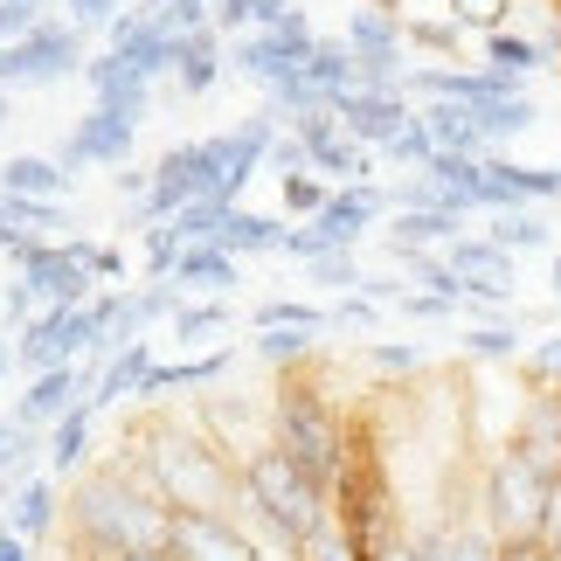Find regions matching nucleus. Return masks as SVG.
Masks as SVG:
<instances>
[{
    "instance_id": "nucleus-56",
    "label": "nucleus",
    "mask_w": 561,
    "mask_h": 561,
    "mask_svg": "<svg viewBox=\"0 0 561 561\" xmlns=\"http://www.w3.org/2000/svg\"><path fill=\"white\" fill-rule=\"evenodd\" d=\"M500 561H548L541 541H500Z\"/></svg>"
},
{
    "instance_id": "nucleus-41",
    "label": "nucleus",
    "mask_w": 561,
    "mask_h": 561,
    "mask_svg": "<svg viewBox=\"0 0 561 561\" xmlns=\"http://www.w3.org/2000/svg\"><path fill=\"white\" fill-rule=\"evenodd\" d=\"M139 250H146V277H174V264H181L187 243H181L174 222H146V243Z\"/></svg>"
},
{
    "instance_id": "nucleus-46",
    "label": "nucleus",
    "mask_w": 561,
    "mask_h": 561,
    "mask_svg": "<svg viewBox=\"0 0 561 561\" xmlns=\"http://www.w3.org/2000/svg\"><path fill=\"white\" fill-rule=\"evenodd\" d=\"M306 271L319 277V285H340V291H360V277H368V271L354 264V250H327V256H312Z\"/></svg>"
},
{
    "instance_id": "nucleus-7",
    "label": "nucleus",
    "mask_w": 561,
    "mask_h": 561,
    "mask_svg": "<svg viewBox=\"0 0 561 561\" xmlns=\"http://www.w3.org/2000/svg\"><path fill=\"white\" fill-rule=\"evenodd\" d=\"M98 347V327L83 306H42L14 340V368L21 375H49V368H77V354Z\"/></svg>"
},
{
    "instance_id": "nucleus-26",
    "label": "nucleus",
    "mask_w": 561,
    "mask_h": 561,
    "mask_svg": "<svg viewBox=\"0 0 561 561\" xmlns=\"http://www.w3.org/2000/svg\"><path fill=\"white\" fill-rule=\"evenodd\" d=\"M229 368H236V354H229V347L194 354V360H153V375H146L139 402H160V396H174V388H215Z\"/></svg>"
},
{
    "instance_id": "nucleus-44",
    "label": "nucleus",
    "mask_w": 561,
    "mask_h": 561,
    "mask_svg": "<svg viewBox=\"0 0 561 561\" xmlns=\"http://www.w3.org/2000/svg\"><path fill=\"white\" fill-rule=\"evenodd\" d=\"M298 561H368V554H360V548L347 541V527H340V520H327V527H319L306 548H298Z\"/></svg>"
},
{
    "instance_id": "nucleus-39",
    "label": "nucleus",
    "mask_w": 561,
    "mask_h": 561,
    "mask_svg": "<svg viewBox=\"0 0 561 561\" xmlns=\"http://www.w3.org/2000/svg\"><path fill=\"white\" fill-rule=\"evenodd\" d=\"M215 333H229V298H181V312H174V340H215Z\"/></svg>"
},
{
    "instance_id": "nucleus-12",
    "label": "nucleus",
    "mask_w": 561,
    "mask_h": 561,
    "mask_svg": "<svg viewBox=\"0 0 561 561\" xmlns=\"http://www.w3.org/2000/svg\"><path fill=\"white\" fill-rule=\"evenodd\" d=\"M133 139H139V118H125V112H104V104H91L70 133H62V146H56V160L70 167H125L133 160Z\"/></svg>"
},
{
    "instance_id": "nucleus-45",
    "label": "nucleus",
    "mask_w": 561,
    "mask_h": 561,
    "mask_svg": "<svg viewBox=\"0 0 561 561\" xmlns=\"http://www.w3.org/2000/svg\"><path fill=\"white\" fill-rule=\"evenodd\" d=\"M42 21H49V0H0V49L21 42L28 28H42Z\"/></svg>"
},
{
    "instance_id": "nucleus-23",
    "label": "nucleus",
    "mask_w": 561,
    "mask_h": 561,
    "mask_svg": "<svg viewBox=\"0 0 561 561\" xmlns=\"http://www.w3.org/2000/svg\"><path fill=\"white\" fill-rule=\"evenodd\" d=\"M222 70H229V42L215 35V28L187 35L181 49H174V91L181 98H208L215 83H222Z\"/></svg>"
},
{
    "instance_id": "nucleus-58",
    "label": "nucleus",
    "mask_w": 561,
    "mask_h": 561,
    "mask_svg": "<svg viewBox=\"0 0 561 561\" xmlns=\"http://www.w3.org/2000/svg\"><path fill=\"white\" fill-rule=\"evenodd\" d=\"M8 375H14V340L0 333V381H8Z\"/></svg>"
},
{
    "instance_id": "nucleus-11",
    "label": "nucleus",
    "mask_w": 561,
    "mask_h": 561,
    "mask_svg": "<svg viewBox=\"0 0 561 561\" xmlns=\"http://www.w3.org/2000/svg\"><path fill=\"white\" fill-rule=\"evenodd\" d=\"M444 264L458 271L471 312H506L513 306V256L492 243V236H458V243L444 250Z\"/></svg>"
},
{
    "instance_id": "nucleus-21",
    "label": "nucleus",
    "mask_w": 561,
    "mask_h": 561,
    "mask_svg": "<svg viewBox=\"0 0 561 561\" xmlns=\"http://www.w3.org/2000/svg\"><path fill=\"white\" fill-rule=\"evenodd\" d=\"M416 118H423V133H430V146H437V153H465V160H485V153H492L471 104L430 98V104H416Z\"/></svg>"
},
{
    "instance_id": "nucleus-22",
    "label": "nucleus",
    "mask_w": 561,
    "mask_h": 561,
    "mask_svg": "<svg viewBox=\"0 0 561 561\" xmlns=\"http://www.w3.org/2000/svg\"><path fill=\"white\" fill-rule=\"evenodd\" d=\"M77 174L56 153H14L0 167V194H28V202H70Z\"/></svg>"
},
{
    "instance_id": "nucleus-1",
    "label": "nucleus",
    "mask_w": 561,
    "mask_h": 561,
    "mask_svg": "<svg viewBox=\"0 0 561 561\" xmlns=\"http://www.w3.org/2000/svg\"><path fill=\"white\" fill-rule=\"evenodd\" d=\"M167 527H174V506L125 450L112 465L77 471V485L62 492V527L49 541V561H125L139 548H167Z\"/></svg>"
},
{
    "instance_id": "nucleus-59",
    "label": "nucleus",
    "mask_w": 561,
    "mask_h": 561,
    "mask_svg": "<svg viewBox=\"0 0 561 561\" xmlns=\"http://www.w3.org/2000/svg\"><path fill=\"white\" fill-rule=\"evenodd\" d=\"M125 561H181L174 548H139V554H125Z\"/></svg>"
},
{
    "instance_id": "nucleus-50",
    "label": "nucleus",
    "mask_w": 561,
    "mask_h": 561,
    "mask_svg": "<svg viewBox=\"0 0 561 561\" xmlns=\"http://www.w3.org/2000/svg\"><path fill=\"white\" fill-rule=\"evenodd\" d=\"M327 319H333V327H360V333H368L375 319H381V306H375V298H360V291H347L340 306H327Z\"/></svg>"
},
{
    "instance_id": "nucleus-51",
    "label": "nucleus",
    "mask_w": 561,
    "mask_h": 561,
    "mask_svg": "<svg viewBox=\"0 0 561 561\" xmlns=\"http://www.w3.org/2000/svg\"><path fill=\"white\" fill-rule=\"evenodd\" d=\"M83 271H91V285H118V277H125V256L112 243H83Z\"/></svg>"
},
{
    "instance_id": "nucleus-16",
    "label": "nucleus",
    "mask_w": 561,
    "mask_h": 561,
    "mask_svg": "<svg viewBox=\"0 0 561 561\" xmlns=\"http://www.w3.org/2000/svg\"><path fill=\"white\" fill-rule=\"evenodd\" d=\"M83 83H91V104H104V112H125L139 125H146V112H153V83H146L118 49H98L91 62H83Z\"/></svg>"
},
{
    "instance_id": "nucleus-34",
    "label": "nucleus",
    "mask_w": 561,
    "mask_h": 561,
    "mask_svg": "<svg viewBox=\"0 0 561 561\" xmlns=\"http://www.w3.org/2000/svg\"><path fill=\"white\" fill-rule=\"evenodd\" d=\"M256 360L277 375H291V368H312L319 360V333H285V327H271V333H256Z\"/></svg>"
},
{
    "instance_id": "nucleus-47",
    "label": "nucleus",
    "mask_w": 561,
    "mask_h": 561,
    "mask_svg": "<svg viewBox=\"0 0 561 561\" xmlns=\"http://www.w3.org/2000/svg\"><path fill=\"white\" fill-rule=\"evenodd\" d=\"M56 8H62V21H70V28L91 35V28H112V21L125 14V0H56Z\"/></svg>"
},
{
    "instance_id": "nucleus-32",
    "label": "nucleus",
    "mask_w": 561,
    "mask_h": 561,
    "mask_svg": "<svg viewBox=\"0 0 561 561\" xmlns=\"http://www.w3.org/2000/svg\"><path fill=\"white\" fill-rule=\"evenodd\" d=\"M471 112H479V133H485V146L500 153L506 139H520L527 125H534V98L520 91V98H492V104H471Z\"/></svg>"
},
{
    "instance_id": "nucleus-30",
    "label": "nucleus",
    "mask_w": 561,
    "mask_h": 561,
    "mask_svg": "<svg viewBox=\"0 0 561 561\" xmlns=\"http://www.w3.org/2000/svg\"><path fill=\"white\" fill-rule=\"evenodd\" d=\"M298 70H306L327 98H340V91H354V83H360V77H354V49H347V35H319V42H312V56L298 62Z\"/></svg>"
},
{
    "instance_id": "nucleus-48",
    "label": "nucleus",
    "mask_w": 561,
    "mask_h": 561,
    "mask_svg": "<svg viewBox=\"0 0 561 561\" xmlns=\"http://www.w3.org/2000/svg\"><path fill=\"white\" fill-rule=\"evenodd\" d=\"M450 14H458L465 28H479V35H492V28H506L513 0H450Z\"/></svg>"
},
{
    "instance_id": "nucleus-54",
    "label": "nucleus",
    "mask_w": 561,
    "mask_h": 561,
    "mask_svg": "<svg viewBox=\"0 0 561 561\" xmlns=\"http://www.w3.org/2000/svg\"><path fill=\"white\" fill-rule=\"evenodd\" d=\"M264 167H277V174H298V167H306V146H298V133H277Z\"/></svg>"
},
{
    "instance_id": "nucleus-61",
    "label": "nucleus",
    "mask_w": 561,
    "mask_h": 561,
    "mask_svg": "<svg viewBox=\"0 0 561 561\" xmlns=\"http://www.w3.org/2000/svg\"><path fill=\"white\" fill-rule=\"evenodd\" d=\"M133 8H139V14H160V8H167V0H133Z\"/></svg>"
},
{
    "instance_id": "nucleus-27",
    "label": "nucleus",
    "mask_w": 561,
    "mask_h": 561,
    "mask_svg": "<svg viewBox=\"0 0 561 561\" xmlns=\"http://www.w3.org/2000/svg\"><path fill=\"white\" fill-rule=\"evenodd\" d=\"M174 285H181V291L229 298L236 285H243V264H236L229 250H215V243H194V250H181V264H174Z\"/></svg>"
},
{
    "instance_id": "nucleus-55",
    "label": "nucleus",
    "mask_w": 561,
    "mask_h": 561,
    "mask_svg": "<svg viewBox=\"0 0 561 561\" xmlns=\"http://www.w3.org/2000/svg\"><path fill=\"white\" fill-rule=\"evenodd\" d=\"M0 561H35V548L21 541V534H14L8 520H0Z\"/></svg>"
},
{
    "instance_id": "nucleus-17",
    "label": "nucleus",
    "mask_w": 561,
    "mask_h": 561,
    "mask_svg": "<svg viewBox=\"0 0 561 561\" xmlns=\"http://www.w3.org/2000/svg\"><path fill=\"white\" fill-rule=\"evenodd\" d=\"M28 548H49L56 541V527H62V485L49 479V471H35V479H21L8 485V513H0Z\"/></svg>"
},
{
    "instance_id": "nucleus-52",
    "label": "nucleus",
    "mask_w": 561,
    "mask_h": 561,
    "mask_svg": "<svg viewBox=\"0 0 561 561\" xmlns=\"http://www.w3.org/2000/svg\"><path fill=\"white\" fill-rule=\"evenodd\" d=\"M396 306H402V319H430V327H437V319H450V312H458V306H450V298H437V291H402Z\"/></svg>"
},
{
    "instance_id": "nucleus-38",
    "label": "nucleus",
    "mask_w": 561,
    "mask_h": 561,
    "mask_svg": "<svg viewBox=\"0 0 561 561\" xmlns=\"http://www.w3.org/2000/svg\"><path fill=\"white\" fill-rule=\"evenodd\" d=\"M444 561H500V541L485 534L479 513H458V520L444 527Z\"/></svg>"
},
{
    "instance_id": "nucleus-29",
    "label": "nucleus",
    "mask_w": 561,
    "mask_h": 561,
    "mask_svg": "<svg viewBox=\"0 0 561 561\" xmlns=\"http://www.w3.org/2000/svg\"><path fill=\"white\" fill-rule=\"evenodd\" d=\"M465 21L458 14H402V42H409V49H430V56H444V62H458L465 56Z\"/></svg>"
},
{
    "instance_id": "nucleus-3",
    "label": "nucleus",
    "mask_w": 561,
    "mask_h": 561,
    "mask_svg": "<svg viewBox=\"0 0 561 561\" xmlns=\"http://www.w3.org/2000/svg\"><path fill=\"white\" fill-rule=\"evenodd\" d=\"M118 450H133L139 471L153 479V492L174 513H236V458L194 423H153L139 430V444L125 437Z\"/></svg>"
},
{
    "instance_id": "nucleus-31",
    "label": "nucleus",
    "mask_w": 561,
    "mask_h": 561,
    "mask_svg": "<svg viewBox=\"0 0 561 561\" xmlns=\"http://www.w3.org/2000/svg\"><path fill=\"white\" fill-rule=\"evenodd\" d=\"M479 49H485V70H506V77L548 70V49H541V35H513V28H492V35H479Z\"/></svg>"
},
{
    "instance_id": "nucleus-35",
    "label": "nucleus",
    "mask_w": 561,
    "mask_h": 561,
    "mask_svg": "<svg viewBox=\"0 0 561 561\" xmlns=\"http://www.w3.org/2000/svg\"><path fill=\"white\" fill-rule=\"evenodd\" d=\"M229 208H236V202H222V194H202V202H187L181 215H167V222H174V229H181V243L194 250V243H215V236H222Z\"/></svg>"
},
{
    "instance_id": "nucleus-10",
    "label": "nucleus",
    "mask_w": 561,
    "mask_h": 561,
    "mask_svg": "<svg viewBox=\"0 0 561 561\" xmlns=\"http://www.w3.org/2000/svg\"><path fill=\"white\" fill-rule=\"evenodd\" d=\"M167 548H174L181 561H264L271 554L236 513H174Z\"/></svg>"
},
{
    "instance_id": "nucleus-18",
    "label": "nucleus",
    "mask_w": 561,
    "mask_h": 561,
    "mask_svg": "<svg viewBox=\"0 0 561 561\" xmlns=\"http://www.w3.org/2000/svg\"><path fill=\"white\" fill-rule=\"evenodd\" d=\"M91 423H98V409H91V396H83L70 416H56L49 430H42V471H49V479H77V471L98 465L91 458Z\"/></svg>"
},
{
    "instance_id": "nucleus-36",
    "label": "nucleus",
    "mask_w": 561,
    "mask_h": 561,
    "mask_svg": "<svg viewBox=\"0 0 561 561\" xmlns=\"http://www.w3.org/2000/svg\"><path fill=\"white\" fill-rule=\"evenodd\" d=\"M271 327H285V333H327L333 319H327V306H306V298H271V306H256V333H271Z\"/></svg>"
},
{
    "instance_id": "nucleus-14",
    "label": "nucleus",
    "mask_w": 561,
    "mask_h": 561,
    "mask_svg": "<svg viewBox=\"0 0 561 561\" xmlns=\"http://www.w3.org/2000/svg\"><path fill=\"white\" fill-rule=\"evenodd\" d=\"M104 49H118L125 62H133V70L146 77V83H160V77H174V49L181 42L160 28L153 14H139V8H125L112 28H104Z\"/></svg>"
},
{
    "instance_id": "nucleus-4",
    "label": "nucleus",
    "mask_w": 561,
    "mask_h": 561,
    "mask_svg": "<svg viewBox=\"0 0 561 561\" xmlns=\"http://www.w3.org/2000/svg\"><path fill=\"white\" fill-rule=\"evenodd\" d=\"M271 444L291 450L298 471H312V479L333 492L340 471H347V450H354V416L333 402V388L312 368H291L271 388Z\"/></svg>"
},
{
    "instance_id": "nucleus-63",
    "label": "nucleus",
    "mask_w": 561,
    "mask_h": 561,
    "mask_svg": "<svg viewBox=\"0 0 561 561\" xmlns=\"http://www.w3.org/2000/svg\"><path fill=\"white\" fill-rule=\"evenodd\" d=\"M554 298H561V256H554Z\"/></svg>"
},
{
    "instance_id": "nucleus-19",
    "label": "nucleus",
    "mask_w": 561,
    "mask_h": 561,
    "mask_svg": "<svg viewBox=\"0 0 561 561\" xmlns=\"http://www.w3.org/2000/svg\"><path fill=\"white\" fill-rule=\"evenodd\" d=\"M77 402H83V375L77 368H49V375H28V388H21V402L8 409V416L21 430H49L56 416H70Z\"/></svg>"
},
{
    "instance_id": "nucleus-53",
    "label": "nucleus",
    "mask_w": 561,
    "mask_h": 561,
    "mask_svg": "<svg viewBox=\"0 0 561 561\" xmlns=\"http://www.w3.org/2000/svg\"><path fill=\"white\" fill-rule=\"evenodd\" d=\"M534 541H541L548 561H561V479H554V492H548V513H541V534H534Z\"/></svg>"
},
{
    "instance_id": "nucleus-43",
    "label": "nucleus",
    "mask_w": 561,
    "mask_h": 561,
    "mask_svg": "<svg viewBox=\"0 0 561 561\" xmlns=\"http://www.w3.org/2000/svg\"><path fill=\"white\" fill-rule=\"evenodd\" d=\"M174 42H187V35H202V28H215V0H167V8L153 14Z\"/></svg>"
},
{
    "instance_id": "nucleus-60",
    "label": "nucleus",
    "mask_w": 561,
    "mask_h": 561,
    "mask_svg": "<svg viewBox=\"0 0 561 561\" xmlns=\"http://www.w3.org/2000/svg\"><path fill=\"white\" fill-rule=\"evenodd\" d=\"M14 118V91H8V83H0V125H8Z\"/></svg>"
},
{
    "instance_id": "nucleus-37",
    "label": "nucleus",
    "mask_w": 561,
    "mask_h": 561,
    "mask_svg": "<svg viewBox=\"0 0 561 561\" xmlns=\"http://www.w3.org/2000/svg\"><path fill=\"white\" fill-rule=\"evenodd\" d=\"M277 194H285V215L312 222V215L333 202V181H327V174H312V167H298V174H277Z\"/></svg>"
},
{
    "instance_id": "nucleus-15",
    "label": "nucleus",
    "mask_w": 561,
    "mask_h": 561,
    "mask_svg": "<svg viewBox=\"0 0 561 561\" xmlns=\"http://www.w3.org/2000/svg\"><path fill=\"white\" fill-rule=\"evenodd\" d=\"M381 208H388V194H381L375 181H360V187H333V202L312 215V229H319V243H327V250H354L360 236L381 222Z\"/></svg>"
},
{
    "instance_id": "nucleus-13",
    "label": "nucleus",
    "mask_w": 561,
    "mask_h": 561,
    "mask_svg": "<svg viewBox=\"0 0 561 561\" xmlns=\"http://www.w3.org/2000/svg\"><path fill=\"white\" fill-rule=\"evenodd\" d=\"M333 118L347 125V133L368 146V153H381V146L396 139L409 118H416V104H409V91H360V83H354V91L333 98Z\"/></svg>"
},
{
    "instance_id": "nucleus-49",
    "label": "nucleus",
    "mask_w": 561,
    "mask_h": 561,
    "mask_svg": "<svg viewBox=\"0 0 561 561\" xmlns=\"http://www.w3.org/2000/svg\"><path fill=\"white\" fill-rule=\"evenodd\" d=\"M368 368H375V375H416V368H423V347H396V340H375V347H368Z\"/></svg>"
},
{
    "instance_id": "nucleus-40",
    "label": "nucleus",
    "mask_w": 561,
    "mask_h": 561,
    "mask_svg": "<svg viewBox=\"0 0 561 561\" xmlns=\"http://www.w3.org/2000/svg\"><path fill=\"white\" fill-rule=\"evenodd\" d=\"M375 160H396V167H409V174H423V167L437 160V146H430V133H423V118H409L402 133H396V139H388L381 153H375Z\"/></svg>"
},
{
    "instance_id": "nucleus-42",
    "label": "nucleus",
    "mask_w": 561,
    "mask_h": 561,
    "mask_svg": "<svg viewBox=\"0 0 561 561\" xmlns=\"http://www.w3.org/2000/svg\"><path fill=\"white\" fill-rule=\"evenodd\" d=\"M465 354L471 360H513V354H520V333H513L506 319H485V327L465 333Z\"/></svg>"
},
{
    "instance_id": "nucleus-2",
    "label": "nucleus",
    "mask_w": 561,
    "mask_h": 561,
    "mask_svg": "<svg viewBox=\"0 0 561 561\" xmlns=\"http://www.w3.org/2000/svg\"><path fill=\"white\" fill-rule=\"evenodd\" d=\"M236 520H243L271 554H298L333 520V492L319 485L312 471H298L291 450L256 437L243 458H236Z\"/></svg>"
},
{
    "instance_id": "nucleus-25",
    "label": "nucleus",
    "mask_w": 561,
    "mask_h": 561,
    "mask_svg": "<svg viewBox=\"0 0 561 561\" xmlns=\"http://www.w3.org/2000/svg\"><path fill=\"white\" fill-rule=\"evenodd\" d=\"M146 375H153V340H133V347H118V354L98 368V381H91V409L133 402L139 388H146Z\"/></svg>"
},
{
    "instance_id": "nucleus-9",
    "label": "nucleus",
    "mask_w": 561,
    "mask_h": 561,
    "mask_svg": "<svg viewBox=\"0 0 561 561\" xmlns=\"http://www.w3.org/2000/svg\"><path fill=\"white\" fill-rule=\"evenodd\" d=\"M14 277L35 291V306H83L98 291L83 271V243H28L14 256Z\"/></svg>"
},
{
    "instance_id": "nucleus-28",
    "label": "nucleus",
    "mask_w": 561,
    "mask_h": 561,
    "mask_svg": "<svg viewBox=\"0 0 561 561\" xmlns=\"http://www.w3.org/2000/svg\"><path fill=\"white\" fill-rule=\"evenodd\" d=\"M215 250H229L236 264H243V256H277V250H285V222H277V215L229 208V222H222V236H215Z\"/></svg>"
},
{
    "instance_id": "nucleus-6",
    "label": "nucleus",
    "mask_w": 561,
    "mask_h": 561,
    "mask_svg": "<svg viewBox=\"0 0 561 561\" xmlns=\"http://www.w3.org/2000/svg\"><path fill=\"white\" fill-rule=\"evenodd\" d=\"M83 28H70V21H42V28H28L21 42H8L0 49V83L8 91H49V83H62V77H77L83 70Z\"/></svg>"
},
{
    "instance_id": "nucleus-62",
    "label": "nucleus",
    "mask_w": 561,
    "mask_h": 561,
    "mask_svg": "<svg viewBox=\"0 0 561 561\" xmlns=\"http://www.w3.org/2000/svg\"><path fill=\"white\" fill-rule=\"evenodd\" d=\"M368 8H388V14H402V0H368Z\"/></svg>"
},
{
    "instance_id": "nucleus-57",
    "label": "nucleus",
    "mask_w": 561,
    "mask_h": 561,
    "mask_svg": "<svg viewBox=\"0 0 561 561\" xmlns=\"http://www.w3.org/2000/svg\"><path fill=\"white\" fill-rule=\"evenodd\" d=\"M146 181H153V174H139V167H133V174H118V194H125V202H146Z\"/></svg>"
},
{
    "instance_id": "nucleus-33",
    "label": "nucleus",
    "mask_w": 561,
    "mask_h": 561,
    "mask_svg": "<svg viewBox=\"0 0 561 561\" xmlns=\"http://www.w3.org/2000/svg\"><path fill=\"white\" fill-rule=\"evenodd\" d=\"M492 243H500L506 256L513 250H548L554 243V229H548V215H534V208H500V215H492Z\"/></svg>"
},
{
    "instance_id": "nucleus-20",
    "label": "nucleus",
    "mask_w": 561,
    "mask_h": 561,
    "mask_svg": "<svg viewBox=\"0 0 561 561\" xmlns=\"http://www.w3.org/2000/svg\"><path fill=\"white\" fill-rule=\"evenodd\" d=\"M513 444H520L527 458L548 471V479H561V388H534V402L520 409Z\"/></svg>"
},
{
    "instance_id": "nucleus-8",
    "label": "nucleus",
    "mask_w": 561,
    "mask_h": 561,
    "mask_svg": "<svg viewBox=\"0 0 561 561\" xmlns=\"http://www.w3.org/2000/svg\"><path fill=\"white\" fill-rule=\"evenodd\" d=\"M312 42H319V28L306 21V8H291L285 21H277V28H250V35H236V42H229V70L271 91L277 77H291L298 62L312 56Z\"/></svg>"
},
{
    "instance_id": "nucleus-5",
    "label": "nucleus",
    "mask_w": 561,
    "mask_h": 561,
    "mask_svg": "<svg viewBox=\"0 0 561 561\" xmlns=\"http://www.w3.org/2000/svg\"><path fill=\"white\" fill-rule=\"evenodd\" d=\"M548 492H554L548 471L534 465L520 444H500L492 465H485V479H479V506L471 513L485 520L492 541H534V534H541V513H548Z\"/></svg>"
},
{
    "instance_id": "nucleus-24",
    "label": "nucleus",
    "mask_w": 561,
    "mask_h": 561,
    "mask_svg": "<svg viewBox=\"0 0 561 561\" xmlns=\"http://www.w3.org/2000/svg\"><path fill=\"white\" fill-rule=\"evenodd\" d=\"M381 236H388V250H450L465 236V215H450V208H396Z\"/></svg>"
}]
</instances>
